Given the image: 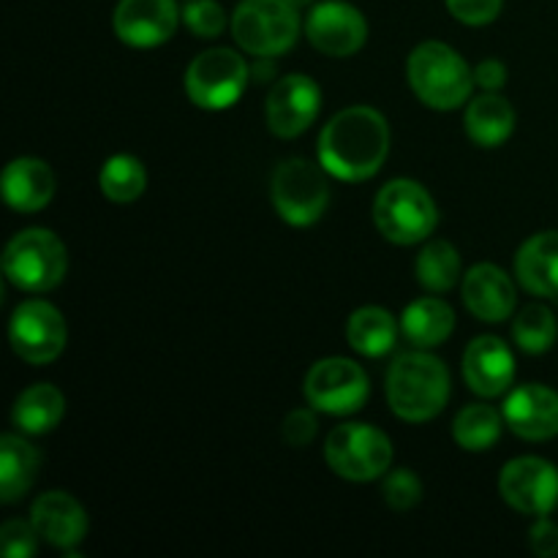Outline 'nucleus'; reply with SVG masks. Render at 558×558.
Listing matches in <instances>:
<instances>
[{"label":"nucleus","instance_id":"29","mask_svg":"<svg viewBox=\"0 0 558 558\" xmlns=\"http://www.w3.org/2000/svg\"><path fill=\"white\" fill-rule=\"evenodd\" d=\"M98 189L114 205H131L140 199L147 189V169L131 153H118L104 161L98 174Z\"/></svg>","mask_w":558,"mask_h":558},{"label":"nucleus","instance_id":"19","mask_svg":"<svg viewBox=\"0 0 558 558\" xmlns=\"http://www.w3.org/2000/svg\"><path fill=\"white\" fill-rule=\"evenodd\" d=\"M463 379L480 398H499L515 381V357L496 336H480L463 352Z\"/></svg>","mask_w":558,"mask_h":558},{"label":"nucleus","instance_id":"7","mask_svg":"<svg viewBox=\"0 0 558 558\" xmlns=\"http://www.w3.org/2000/svg\"><path fill=\"white\" fill-rule=\"evenodd\" d=\"M392 447L390 436L376 425L343 423L330 430L325 441V461L332 472L349 483H371L390 472Z\"/></svg>","mask_w":558,"mask_h":558},{"label":"nucleus","instance_id":"3","mask_svg":"<svg viewBox=\"0 0 558 558\" xmlns=\"http://www.w3.org/2000/svg\"><path fill=\"white\" fill-rule=\"evenodd\" d=\"M407 80L414 96L430 109L450 112L472 101L474 69L445 41H423L407 60Z\"/></svg>","mask_w":558,"mask_h":558},{"label":"nucleus","instance_id":"12","mask_svg":"<svg viewBox=\"0 0 558 558\" xmlns=\"http://www.w3.org/2000/svg\"><path fill=\"white\" fill-rule=\"evenodd\" d=\"M499 494L521 515H550L558 507V469L537 456L512 458L499 474Z\"/></svg>","mask_w":558,"mask_h":558},{"label":"nucleus","instance_id":"33","mask_svg":"<svg viewBox=\"0 0 558 558\" xmlns=\"http://www.w3.org/2000/svg\"><path fill=\"white\" fill-rule=\"evenodd\" d=\"M38 532L33 521L11 518L0 526V550L5 558H33L38 550Z\"/></svg>","mask_w":558,"mask_h":558},{"label":"nucleus","instance_id":"8","mask_svg":"<svg viewBox=\"0 0 558 558\" xmlns=\"http://www.w3.org/2000/svg\"><path fill=\"white\" fill-rule=\"evenodd\" d=\"M270 199L278 218L289 227H314L330 205L325 167H316L308 158H287L272 172Z\"/></svg>","mask_w":558,"mask_h":558},{"label":"nucleus","instance_id":"23","mask_svg":"<svg viewBox=\"0 0 558 558\" xmlns=\"http://www.w3.org/2000/svg\"><path fill=\"white\" fill-rule=\"evenodd\" d=\"M41 456L25 434H5L0 439V501L14 505L36 485Z\"/></svg>","mask_w":558,"mask_h":558},{"label":"nucleus","instance_id":"37","mask_svg":"<svg viewBox=\"0 0 558 558\" xmlns=\"http://www.w3.org/2000/svg\"><path fill=\"white\" fill-rule=\"evenodd\" d=\"M474 82L488 93L501 90L507 85V65L496 58L483 60V63L474 65Z\"/></svg>","mask_w":558,"mask_h":558},{"label":"nucleus","instance_id":"39","mask_svg":"<svg viewBox=\"0 0 558 558\" xmlns=\"http://www.w3.org/2000/svg\"><path fill=\"white\" fill-rule=\"evenodd\" d=\"M289 3H292L294 9H300V11H303L305 5H314V0H289Z\"/></svg>","mask_w":558,"mask_h":558},{"label":"nucleus","instance_id":"17","mask_svg":"<svg viewBox=\"0 0 558 558\" xmlns=\"http://www.w3.org/2000/svg\"><path fill=\"white\" fill-rule=\"evenodd\" d=\"M461 294L469 314L474 319L485 322V325H499V322L510 319L518 308L515 281L501 267L490 265V262L474 265L463 276Z\"/></svg>","mask_w":558,"mask_h":558},{"label":"nucleus","instance_id":"35","mask_svg":"<svg viewBox=\"0 0 558 558\" xmlns=\"http://www.w3.org/2000/svg\"><path fill=\"white\" fill-rule=\"evenodd\" d=\"M316 409H292L283 417L281 436L289 447H308L319 434V420H316Z\"/></svg>","mask_w":558,"mask_h":558},{"label":"nucleus","instance_id":"13","mask_svg":"<svg viewBox=\"0 0 558 558\" xmlns=\"http://www.w3.org/2000/svg\"><path fill=\"white\" fill-rule=\"evenodd\" d=\"M305 36L322 54L349 58L363 49L368 38V22L357 5L347 0H325V3L311 5L305 16Z\"/></svg>","mask_w":558,"mask_h":558},{"label":"nucleus","instance_id":"5","mask_svg":"<svg viewBox=\"0 0 558 558\" xmlns=\"http://www.w3.org/2000/svg\"><path fill=\"white\" fill-rule=\"evenodd\" d=\"M229 31L243 52L254 58H278L298 44L303 16L289 0H240Z\"/></svg>","mask_w":558,"mask_h":558},{"label":"nucleus","instance_id":"24","mask_svg":"<svg viewBox=\"0 0 558 558\" xmlns=\"http://www.w3.org/2000/svg\"><path fill=\"white\" fill-rule=\"evenodd\" d=\"M456 330V311L441 298H420L407 305L401 316V332L414 349H436L450 341Z\"/></svg>","mask_w":558,"mask_h":558},{"label":"nucleus","instance_id":"25","mask_svg":"<svg viewBox=\"0 0 558 558\" xmlns=\"http://www.w3.org/2000/svg\"><path fill=\"white\" fill-rule=\"evenodd\" d=\"M65 414V396L54 385L38 381L20 392L11 409L14 428L25 436H44L52 434Z\"/></svg>","mask_w":558,"mask_h":558},{"label":"nucleus","instance_id":"36","mask_svg":"<svg viewBox=\"0 0 558 558\" xmlns=\"http://www.w3.org/2000/svg\"><path fill=\"white\" fill-rule=\"evenodd\" d=\"M529 545H532L534 556L554 558L558 556V526L548 515H539L529 529Z\"/></svg>","mask_w":558,"mask_h":558},{"label":"nucleus","instance_id":"21","mask_svg":"<svg viewBox=\"0 0 558 558\" xmlns=\"http://www.w3.org/2000/svg\"><path fill=\"white\" fill-rule=\"evenodd\" d=\"M515 278L534 298H558V229L532 234L518 248Z\"/></svg>","mask_w":558,"mask_h":558},{"label":"nucleus","instance_id":"20","mask_svg":"<svg viewBox=\"0 0 558 558\" xmlns=\"http://www.w3.org/2000/svg\"><path fill=\"white\" fill-rule=\"evenodd\" d=\"M5 205L14 213H38L52 202L54 174L41 158H14L0 178Z\"/></svg>","mask_w":558,"mask_h":558},{"label":"nucleus","instance_id":"30","mask_svg":"<svg viewBox=\"0 0 558 558\" xmlns=\"http://www.w3.org/2000/svg\"><path fill=\"white\" fill-rule=\"evenodd\" d=\"M512 338L526 354H545L558 338L556 314L543 303H529L512 319Z\"/></svg>","mask_w":558,"mask_h":558},{"label":"nucleus","instance_id":"9","mask_svg":"<svg viewBox=\"0 0 558 558\" xmlns=\"http://www.w3.org/2000/svg\"><path fill=\"white\" fill-rule=\"evenodd\" d=\"M251 82V63L229 47L205 49L185 69V96L207 112L234 107Z\"/></svg>","mask_w":558,"mask_h":558},{"label":"nucleus","instance_id":"16","mask_svg":"<svg viewBox=\"0 0 558 558\" xmlns=\"http://www.w3.org/2000/svg\"><path fill=\"white\" fill-rule=\"evenodd\" d=\"M505 423L518 439L548 441L558 436V392L545 385H521L507 392Z\"/></svg>","mask_w":558,"mask_h":558},{"label":"nucleus","instance_id":"14","mask_svg":"<svg viewBox=\"0 0 558 558\" xmlns=\"http://www.w3.org/2000/svg\"><path fill=\"white\" fill-rule=\"evenodd\" d=\"M322 112V90L308 74H287L267 93V125L281 140L305 134Z\"/></svg>","mask_w":558,"mask_h":558},{"label":"nucleus","instance_id":"26","mask_svg":"<svg viewBox=\"0 0 558 558\" xmlns=\"http://www.w3.org/2000/svg\"><path fill=\"white\" fill-rule=\"evenodd\" d=\"M347 341L363 357H385L398 343V322L381 305H363L347 322Z\"/></svg>","mask_w":558,"mask_h":558},{"label":"nucleus","instance_id":"22","mask_svg":"<svg viewBox=\"0 0 558 558\" xmlns=\"http://www.w3.org/2000/svg\"><path fill=\"white\" fill-rule=\"evenodd\" d=\"M463 125H466L469 140L477 147H499L515 131V109L499 93H488L472 98L463 114Z\"/></svg>","mask_w":558,"mask_h":558},{"label":"nucleus","instance_id":"15","mask_svg":"<svg viewBox=\"0 0 558 558\" xmlns=\"http://www.w3.org/2000/svg\"><path fill=\"white\" fill-rule=\"evenodd\" d=\"M183 20L178 0H120L114 9V36L134 49H153L167 44Z\"/></svg>","mask_w":558,"mask_h":558},{"label":"nucleus","instance_id":"6","mask_svg":"<svg viewBox=\"0 0 558 558\" xmlns=\"http://www.w3.org/2000/svg\"><path fill=\"white\" fill-rule=\"evenodd\" d=\"M374 223L385 240L396 245H414L430 238L439 223L436 202L417 180H390L376 194Z\"/></svg>","mask_w":558,"mask_h":558},{"label":"nucleus","instance_id":"1","mask_svg":"<svg viewBox=\"0 0 558 558\" xmlns=\"http://www.w3.org/2000/svg\"><path fill=\"white\" fill-rule=\"evenodd\" d=\"M319 163L343 183L371 180L390 156V125L374 107H347L319 134Z\"/></svg>","mask_w":558,"mask_h":558},{"label":"nucleus","instance_id":"34","mask_svg":"<svg viewBox=\"0 0 558 558\" xmlns=\"http://www.w3.org/2000/svg\"><path fill=\"white\" fill-rule=\"evenodd\" d=\"M450 14L469 27L490 25L505 9V0H445Z\"/></svg>","mask_w":558,"mask_h":558},{"label":"nucleus","instance_id":"2","mask_svg":"<svg viewBox=\"0 0 558 558\" xmlns=\"http://www.w3.org/2000/svg\"><path fill=\"white\" fill-rule=\"evenodd\" d=\"M387 403L403 423H428L450 401V371L428 349L398 354L387 368Z\"/></svg>","mask_w":558,"mask_h":558},{"label":"nucleus","instance_id":"32","mask_svg":"<svg viewBox=\"0 0 558 558\" xmlns=\"http://www.w3.org/2000/svg\"><path fill=\"white\" fill-rule=\"evenodd\" d=\"M183 22L196 38H216L229 25L227 11L216 0H189L183 5Z\"/></svg>","mask_w":558,"mask_h":558},{"label":"nucleus","instance_id":"38","mask_svg":"<svg viewBox=\"0 0 558 558\" xmlns=\"http://www.w3.org/2000/svg\"><path fill=\"white\" fill-rule=\"evenodd\" d=\"M276 80V58H256L251 63V82L254 85H267Z\"/></svg>","mask_w":558,"mask_h":558},{"label":"nucleus","instance_id":"4","mask_svg":"<svg viewBox=\"0 0 558 558\" xmlns=\"http://www.w3.org/2000/svg\"><path fill=\"white\" fill-rule=\"evenodd\" d=\"M69 272V251L52 229H22L3 251V276L14 289L47 294L63 283Z\"/></svg>","mask_w":558,"mask_h":558},{"label":"nucleus","instance_id":"31","mask_svg":"<svg viewBox=\"0 0 558 558\" xmlns=\"http://www.w3.org/2000/svg\"><path fill=\"white\" fill-rule=\"evenodd\" d=\"M381 496H385L390 510L409 512L423 501V480L412 469H392V472L385 474Z\"/></svg>","mask_w":558,"mask_h":558},{"label":"nucleus","instance_id":"18","mask_svg":"<svg viewBox=\"0 0 558 558\" xmlns=\"http://www.w3.org/2000/svg\"><path fill=\"white\" fill-rule=\"evenodd\" d=\"M31 521L44 543L65 554L80 548L90 529L85 507L65 490H47L38 496L31 507Z\"/></svg>","mask_w":558,"mask_h":558},{"label":"nucleus","instance_id":"27","mask_svg":"<svg viewBox=\"0 0 558 558\" xmlns=\"http://www.w3.org/2000/svg\"><path fill=\"white\" fill-rule=\"evenodd\" d=\"M507 428L505 414L488 403H469L452 420V439L466 452H488Z\"/></svg>","mask_w":558,"mask_h":558},{"label":"nucleus","instance_id":"11","mask_svg":"<svg viewBox=\"0 0 558 558\" xmlns=\"http://www.w3.org/2000/svg\"><path fill=\"white\" fill-rule=\"evenodd\" d=\"M9 343L22 363L49 365L63 354L69 343V327L52 303L25 300L11 314Z\"/></svg>","mask_w":558,"mask_h":558},{"label":"nucleus","instance_id":"10","mask_svg":"<svg viewBox=\"0 0 558 558\" xmlns=\"http://www.w3.org/2000/svg\"><path fill=\"white\" fill-rule=\"evenodd\" d=\"M305 401L322 414L349 417L365 407L371 396L368 374L349 357H325L305 374Z\"/></svg>","mask_w":558,"mask_h":558},{"label":"nucleus","instance_id":"28","mask_svg":"<svg viewBox=\"0 0 558 558\" xmlns=\"http://www.w3.org/2000/svg\"><path fill=\"white\" fill-rule=\"evenodd\" d=\"M461 254L447 240H430L414 262V276L420 287L430 294H445L463 281L461 276Z\"/></svg>","mask_w":558,"mask_h":558}]
</instances>
